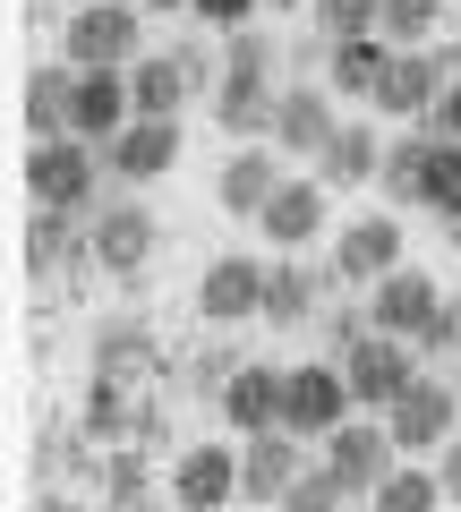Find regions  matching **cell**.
<instances>
[{
    "mask_svg": "<svg viewBox=\"0 0 461 512\" xmlns=\"http://www.w3.org/2000/svg\"><path fill=\"white\" fill-rule=\"evenodd\" d=\"M154 43H146V9L137 0H86L60 18V60L77 69H137Z\"/></svg>",
    "mask_w": 461,
    "mask_h": 512,
    "instance_id": "1",
    "label": "cell"
},
{
    "mask_svg": "<svg viewBox=\"0 0 461 512\" xmlns=\"http://www.w3.org/2000/svg\"><path fill=\"white\" fill-rule=\"evenodd\" d=\"M26 205H77V214H94V180H103V146H86V137H35L26 146Z\"/></svg>",
    "mask_w": 461,
    "mask_h": 512,
    "instance_id": "2",
    "label": "cell"
},
{
    "mask_svg": "<svg viewBox=\"0 0 461 512\" xmlns=\"http://www.w3.org/2000/svg\"><path fill=\"white\" fill-rule=\"evenodd\" d=\"M351 410H359V393H351V376H342V359H299L291 376H282V427H291V436L325 444Z\"/></svg>",
    "mask_w": 461,
    "mask_h": 512,
    "instance_id": "3",
    "label": "cell"
},
{
    "mask_svg": "<svg viewBox=\"0 0 461 512\" xmlns=\"http://www.w3.org/2000/svg\"><path fill=\"white\" fill-rule=\"evenodd\" d=\"M385 427H393V444H402V461H436V444L461 427V384L453 376H436V367H419V376L402 384V402L385 410Z\"/></svg>",
    "mask_w": 461,
    "mask_h": 512,
    "instance_id": "4",
    "label": "cell"
},
{
    "mask_svg": "<svg viewBox=\"0 0 461 512\" xmlns=\"http://www.w3.org/2000/svg\"><path fill=\"white\" fill-rule=\"evenodd\" d=\"M461 77V52L453 43H427V52H393V69H385V86H376V120H410V128H427V111H436V94Z\"/></svg>",
    "mask_w": 461,
    "mask_h": 512,
    "instance_id": "5",
    "label": "cell"
},
{
    "mask_svg": "<svg viewBox=\"0 0 461 512\" xmlns=\"http://www.w3.org/2000/svg\"><path fill=\"white\" fill-rule=\"evenodd\" d=\"M393 461H402V444H393V427H385V410H351V419L325 436V470L342 478V487L368 504L376 487L393 478Z\"/></svg>",
    "mask_w": 461,
    "mask_h": 512,
    "instance_id": "6",
    "label": "cell"
},
{
    "mask_svg": "<svg viewBox=\"0 0 461 512\" xmlns=\"http://www.w3.org/2000/svg\"><path fill=\"white\" fill-rule=\"evenodd\" d=\"M171 504L180 512H231L240 504V436H205L171 453Z\"/></svg>",
    "mask_w": 461,
    "mask_h": 512,
    "instance_id": "7",
    "label": "cell"
},
{
    "mask_svg": "<svg viewBox=\"0 0 461 512\" xmlns=\"http://www.w3.org/2000/svg\"><path fill=\"white\" fill-rule=\"evenodd\" d=\"M393 265H410V239L393 214H359V222H333V274L351 282V291H368V282H385Z\"/></svg>",
    "mask_w": 461,
    "mask_h": 512,
    "instance_id": "8",
    "label": "cell"
},
{
    "mask_svg": "<svg viewBox=\"0 0 461 512\" xmlns=\"http://www.w3.org/2000/svg\"><path fill=\"white\" fill-rule=\"evenodd\" d=\"M257 231L274 239L282 256H308L316 239L333 231V188L316 180V171H308V180H282L274 197H265V214H257Z\"/></svg>",
    "mask_w": 461,
    "mask_h": 512,
    "instance_id": "9",
    "label": "cell"
},
{
    "mask_svg": "<svg viewBox=\"0 0 461 512\" xmlns=\"http://www.w3.org/2000/svg\"><path fill=\"white\" fill-rule=\"evenodd\" d=\"M342 376H351L359 410H393V402H402V384L419 376V350H410L402 333H359V342L342 350Z\"/></svg>",
    "mask_w": 461,
    "mask_h": 512,
    "instance_id": "10",
    "label": "cell"
},
{
    "mask_svg": "<svg viewBox=\"0 0 461 512\" xmlns=\"http://www.w3.org/2000/svg\"><path fill=\"white\" fill-rule=\"evenodd\" d=\"M154 248H163V222L146 214V205H94V274H120V282H137L154 265Z\"/></svg>",
    "mask_w": 461,
    "mask_h": 512,
    "instance_id": "11",
    "label": "cell"
},
{
    "mask_svg": "<svg viewBox=\"0 0 461 512\" xmlns=\"http://www.w3.org/2000/svg\"><path fill=\"white\" fill-rule=\"evenodd\" d=\"M308 436H291V427H265V436L240 444V504H282V495L308 478Z\"/></svg>",
    "mask_w": 461,
    "mask_h": 512,
    "instance_id": "12",
    "label": "cell"
},
{
    "mask_svg": "<svg viewBox=\"0 0 461 512\" xmlns=\"http://www.w3.org/2000/svg\"><path fill=\"white\" fill-rule=\"evenodd\" d=\"M368 325L376 333H402V342H419L427 325H436V308H444V291H436V274L427 265H393L385 282H368Z\"/></svg>",
    "mask_w": 461,
    "mask_h": 512,
    "instance_id": "13",
    "label": "cell"
},
{
    "mask_svg": "<svg viewBox=\"0 0 461 512\" xmlns=\"http://www.w3.org/2000/svg\"><path fill=\"white\" fill-rule=\"evenodd\" d=\"M325 291H351V282L333 274V256L325 265H308V256H282V265H265V325L274 333H308L316 325V299Z\"/></svg>",
    "mask_w": 461,
    "mask_h": 512,
    "instance_id": "14",
    "label": "cell"
},
{
    "mask_svg": "<svg viewBox=\"0 0 461 512\" xmlns=\"http://www.w3.org/2000/svg\"><path fill=\"white\" fill-rule=\"evenodd\" d=\"M197 316L205 325H265V265L257 256H214L197 282Z\"/></svg>",
    "mask_w": 461,
    "mask_h": 512,
    "instance_id": "15",
    "label": "cell"
},
{
    "mask_svg": "<svg viewBox=\"0 0 461 512\" xmlns=\"http://www.w3.org/2000/svg\"><path fill=\"white\" fill-rule=\"evenodd\" d=\"M282 376H291V367H265V359H240L231 367V384H222L214 393V410H222V427H231V436H265V427H282Z\"/></svg>",
    "mask_w": 461,
    "mask_h": 512,
    "instance_id": "16",
    "label": "cell"
},
{
    "mask_svg": "<svg viewBox=\"0 0 461 512\" xmlns=\"http://www.w3.org/2000/svg\"><path fill=\"white\" fill-rule=\"evenodd\" d=\"M103 163H111V180H129V188L171 180V171H180V120H129L103 146Z\"/></svg>",
    "mask_w": 461,
    "mask_h": 512,
    "instance_id": "17",
    "label": "cell"
},
{
    "mask_svg": "<svg viewBox=\"0 0 461 512\" xmlns=\"http://www.w3.org/2000/svg\"><path fill=\"white\" fill-rule=\"evenodd\" d=\"M282 180H291V171H282V146H240L231 163L214 171V205H222L231 222H257L265 197H274Z\"/></svg>",
    "mask_w": 461,
    "mask_h": 512,
    "instance_id": "18",
    "label": "cell"
},
{
    "mask_svg": "<svg viewBox=\"0 0 461 512\" xmlns=\"http://www.w3.org/2000/svg\"><path fill=\"white\" fill-rule=\"evenodd\" d=\"M26 146L35 137H77V60H43V69H26Z\"/></svg>",
    "mask_w": 461,
    "mask_h": 512,
    "instance_id": "19",
    "label": "cell"
},
{
    "mask_svg": "<svg viewBox=\"0 0 461 512\" xmlns=\"http://www.w3.org/2000/svg\"><path fill=\"white\" fill-rule=\"evenodd\" d=\"M333 128H342L333 86H282V103H274V137H265V146H282V154H325V146H333Z\"/></svg>",
    "mask_w": 461,
    "mask_h": 512,
    "instance_id": "20",
    "label": "cell"
},
{
    "mask_svg": "<svg viewBox=\"0 0 461 512\" xmlns=\"http://www.w3.org/2000/svg\"><path fill=\"white\" fill-rule=\"evenodd\" d=\"M129 120H137L129 69H77V137H86V146H111Z\"/></svg>",
    "mask_w": 461,
    "mask_h": 512,
    "instance_id": "21",
    "label": "cell"
},
{
    "mask_svg": "<svg viewBox=\"0 0 461 512\" xmlns=\"http://www.w3.org/2000/svg\"><path fill=\"white\" fill-rule=\"evenodd\" d=\"M385 69H393V43H385V35H342V43H325V86L342 94V103H376Z\"/></svg>",
    "mask_w": 461,
    "mask_h": 512,
    "instance_id": "22",
    "label": "cell"
},
{
    "mask_svg": "<svg viewBox=\"0 0 461 512\" xmlns=\"http://www.w3.org/2000/svg\"><path fill=\"white\" fill-rule=\"evenodd\" d=\"M94 376H163V342L146 333V316H111V325H94Z\"/></svg>",
    "mask_w": 461,
    "mask_h": 512,
    "instance_id": "23",
    "label": "cell"
},
{
    "mask_svg": "<svg viewBox=\"0 0 461 512\" xmlns=\"http://www.w3.org/2000/svg\"><path fill=\"white\" fill-rule=\"evenodd\" d=\"M376 171H385V137H376V120H342V128H333V146L316 154V180H325V188H368Z\"/></svg>",
    "mask_w": 461,
    "mask_h": 512,
    "instance_id": "24",
    "label": "cell"
},
{
    "mask_svg": "<svg viewBox=\"0 0 461 512\" xmlns=\"http://www.w3.org/2000/svg\"><path fill=\"white\" fill-rule=\"evenodd\" d=\"M129 94H137V120H180L197 86H188V69L171 60V43H163V52H146V60L129 69Z\"/></svg>",
    "mask_w": 461,
    "mask_h": 512,
    "instance_id": "25",
    "label": "cell"
},
{
    "mask_svg": "<svg viewBox=\"0 0 461 512\" xmlns=\"http://www.w3.org/2000/svg\"><path fill=\"white\" fill-rule=\"evenodd\" d=\"M368 512H444V478H436V461H393V478L368 495Z\"/></svg>",
    "mask_w": 461,
    "mask_h": 512,
    "instance_id": "26",
    "label": "cell"
},
{
    "mask_svg": "<svg viewBox=\"0 0 461 512\" xmlns=\"http://www.w3.org/2000/svg\"><path fill=\"white\" fill-rule=\"evenodd\" d=\"M427 146H436V128H419V137H385V171H376V188H385L393 205H419V180H427Z\"/></svg>",
    "mask_w": 461,
    "mask_h": 512,
    "instance_id": "27",
    "label": "cell"
},
{
    "mask_svg": "<svg viewBox=\"0 0 461 512\" xmlns=\"http://www.w3.org/2000/svg\"><path fill=\"white\" fill-rule=\"evenodd\" d=\"M419 205L436 222H461V137H436L427 146V180H419Z\"/></svg>",
    "mask_w": 461,
    "mask_h": 512,
    "instance_id": "28",
    "label": "cell"
},
{
    "mask_svg": "<svg viewBox=\"0 0 461 512\" xmlns=\"http://www.w3.org/2000/svg\"><path fill=\"white\" fill-rule=\"evenodd\" d=\"M376 35H385L393 52H427V43L444 35V0H385Z\"/></svg>",
    "mask_w": 461,
    "mask_h": 512,
    "instance_id": "29",
    "label": "cell"
},
{
    "mask_svg": "<svg viewBox=\"0 0 461 512\" xmlns=\"http://www.w3.org/2000/svg\"><path fill=\"white\" fill-rule=\"evenodd\" d=\"M308 18H316V35H325V43H342V35H376L385 0H316Z\"/></svg>",
    "mask_w": 461,
    "mask_h": 512,
    "instance_id": "30",
    "label": "cell"
},
{
    "mask_svg": "<svg viewBox=\"0 0 461 512\" xmlns=\"http://www.w3.org/2000/svg\"><path fill=\"white\" fill-rule=\"evenodd\" d=\"M351 504H359V495H351V487H342V478H333V470H325V461H316V470H308V478H299V487H291V495H282V504H274V512H351Z\"/></svg>",
    "mask_w": 461,
    "mask_h": 512,
    "instance_id": "31",
    "label": "cell"
},
{
    "mask_svg": "<svg viewBox=\"0 0 461 512\" xmlns=\"http://www.w3.org/2000/svg\"><path fill=\"white\" fill-rule=\"evenodd\" d=\"M188 18H197L205 35H240V26L265 18V0H188Z\"/></svg>",
    "mask_w": 461,
    "mask_h": 512,
    "instance_id": "32",
    "label": "cell"
},
{
    "mask_svg": "<svg viewBox=\"0 0 461 512\" xmlns=\"http://www.w3.org/2000/svg\"><path fill=\"white\" fill-rule=\"evenodd\" d=\"M103 478H111V504H129V512L146 504V487H154L146 453H111V470H103Z\"/></svg>",
    "mask_w": 461,
    "mask_h": 512,
    "instance_id": "33",
    "label": "cell"
},
{
    "mask_svg": "<svg viewBox=\"0 0 461 512\" xmlns=\"http://www.w3.org/2000/svg\"><path fill=\"white\" fill-rule=\"evenodd\" d=\"M359 333H376V325H368V308H333V316H316V342H325L333 359H342V350H351Z\"/></svg>",
    "mask_w": 461,
    "mask_h": 512,
    "instance_id": "34",
    "label": "cell"
},
{
    "mask_svg": "<svg viewBox=\"0 0 461 512\" xmlns=\"http://www.w3.org/2000/svg\"><path fill=\"white\" fill-rule=\"evenodd\" d=\"M436 478H444V504H461V427L436 444Z\"/></svg>",
    "mask_w": 461,
    "mask_h": 512,
    "instance_id": "35",
    "label": "cell"
},
{
    "mask_svg": "<svg viewBox=\"0 0 461 512\" xmlns=\"http://www.w3.org/2000/svg\"><path fill=\"white\" fill-rule=\"evenodd\" d=\"M427 128H436V137H461V77H453V86L436 94V111H427Z\"/></svg>",
    "mask_w": 461,
    "mask_h": 512,
    "instance_id": "36",
    "label": "cell"
},
{
    "mask_svg": "<svg viewBox=\"0 0 461 512\" xmlns=\"http://www.w3.org/2000/svg\"><path fill=\"white\" fill-rule=\"evenodd\" d=\"M299 9H316V0H265V18H299Z\"/></svg>",
    "mask_w": 461,
    "mask_h": 512,
    "instance_id": "37",
    "label": "cell"
},
{
    "mask_svg": "<svg viewBox=\"0 0 461 512\" xmlns=\"http://www.w3.org/2000/svg\"><path fill=\"white\" fill-rule=\"evenodd\" d=\"M137 9H163V18H171V9H188V0H137Z\"/></svg>",
    "mask_w": 461,
    "mask_h": 512,
    "instance_id": "38",
    "label": "cell"
},
{
    "mask_svg": "<svg viewBox=\"0 0 461 512\" xmlns=\"http://www.w3.org/2000/svg\"><path fill=\"white\" fill-rule=\"evenodd\" d=\"M444 376H453V384H461V359H453V367H444Z\"/></svg>",
    "mask_w": 461,
    "mask_h": 512,
    "instance_id": "39",
    "label": "cell"
},
{
    "mask_svg": "<svg viewBox=\"0 0 461 512\" xmlns=\"http://www.w3.org/2000/svg\"><path fill=\"white\" fill-rule=\"evenodd\" d=\"M351 512H368V504H351Z\"/></svg>",
    "mask_w": 461,
    "mask_h": 512,
    "instance_id": "40",
    "label": "cell"
},
{
    "mask_svg": "<svg viewBox=\"0 0 461 512\" xmlns=\"http://www.w3.org/2000/svg\"><path fill=\"white\" fill-rule=\"evenodd\" d=\"M453 239H461V222H453Z\"/></svg>",
    "mask_w": 461,
    "mask_h": 512,
    "instance_id": "41",
    "label": "cell"
}]
</instances>
